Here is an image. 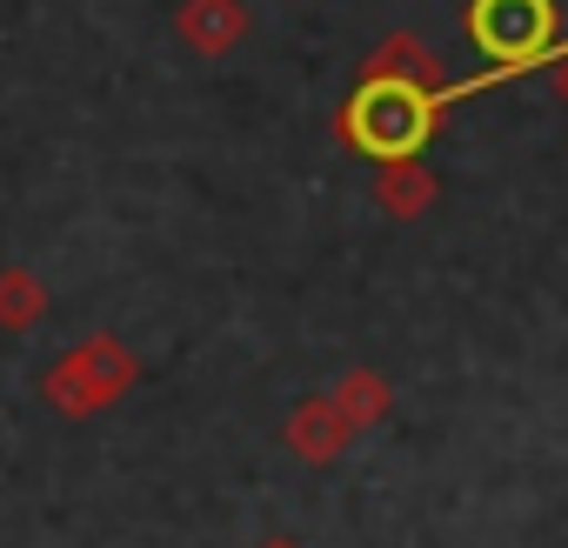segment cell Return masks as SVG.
Segmentation results:
<instances>
[{
	"label": "cell",
	"instance_id": "cell-9",
	"mask_svg": "<svg viewBox=\"0 0 568 548\" xmlns=\"http://www.w3.org/2000/svg\"><path fill=\"white\" fill-rule=\"evenodd\" d=\"M41 315H48V282L34 267H0V328L8 335H28V328H41Z\"/></svg>",
	"mask_w": 568,
	"mask_h": 548
},
{
	"label": "cell",
	"instance_id": "cell-7",
	"mask_svg": "<svg viewBox=\"0 0 568 548\" xmlns=\"http://www.w3.org/2000/svg\"><path fill=\"white\" fill-rule=\"evenodd\" d=\"M362 81H408V88L442 94V61H435L415 34H388V41L362 61Z\"/></svg>",
	"mask_w": 568,
	"mask_h": 548
},
{
	"label": "cell",
	"instance_id": "cell-1",
	"mask_svg": "<svg viewBox=\"0 0 568 548\" xmlns=\"http://www.w3.org/2000/svg\"><path fill=\"white\" fill-rule=\"evenodd\" d=\"M342 134L348 148L388 161V154H422V141L435 134V94L408 88V81H362L355 101L342 108Z\"/></svg>",
	"mask_w": 568,
	"mask_h": 548
},
{
	"label": "cell",
	"instance_id": "cell-10",
	"mask_svg": "<svg viewBox=\"0 0 568 548\" xmlns=\"http://www.w3.org/2000/svg\"><path fill=\"white\" fill-rule=\"evenodd\" d=\"M254 548H302V541H295V535H261Z\"/></svg>",
	"mask_w": 568,
	"mask_h": 548
},
{
	"label": "cell",
	"instance_id": "cell-8",
	"mask_svg": "<svg viewBox=\"0 0 568 548\" xmlns=\"http://www.w3.org/2000/svg\"><path fill=\"white\" fill-rule=\"evenodd\" d=\"M328 395L342 402V415H348L355 428H382V422L395 415V382H388L382 368H348Z\"/></svg>",
	"mask_w": 568,
	"mask_h": 548
},
{
	"label": "cell",
	"instance_id": "cell-5",
	"mask_svg": "<svg viewBox=\"0 0 568 548\" xmlns=\"http://www.w3.org/2000/svg\"><path fill=\"white\" fill-rule=\"evenodd\" d=\"M247 34H254L247 0H181L174 8V41L194 61H227Z\"/></svg>",
	"mask_w": 568,
	"mask_h": 548
},
{
	"label": "cell",
	"instance_id": "cell-2",
	"mask_svg": "<svg viewBox=\"0 0 568 548\" xmlns=\"http://www.w3.org/2000/svg\"><path fill=\"white\" fill-rule=\"evenodd\" d=\"M141 382V355L121 342V335H88V342H74L48 375H41V395H48V408L54 415H101V408H114L128 388Z\"/></svg>",
	"mask_w": 568,
	"mask_h": 548
},
{
	"label": "cell",
	"instance_id": "cell-6",
	"mask_svg": "<svg viewBox=\"0 0 568 548\" xmlns=\"http://www.w3.org/2000/svg\"><path fill=\"white\" fill-rule=\"evenodd\" d=\"M382 214L388 221H422L428 207H435V194H442V181L428 174V161L422 154H388L382 161Z\"/></svg>",
	"mask_w": 568,
	"mask_h": 548
},
{
	"label": "cell",
	"instance_id": "cell-4",
	"mask_svg": "<svg viewBox=\"0 0 568 548\" xmlns=\"http://www.w3.org/2000/svg\"><path fill=\"white\" fill-rule=\"evenodd\" d=\"M355 435H362V428L342 415L335 395H302V402L288 408V422H281V448H288L295 461H308V468H335Z\"/></svg>",
	"mask_w": 568,
	"mask_h": 548
},
{
	"label": "cell",
	"instance_id": "cell-3",
	"mask_svg": "<svg viewBox=\"0 0 568 548\" xmlns=\"http://www.w3.org/2000/svg\"><path fill=\"white\" fill-rule=\"evenodd\" d=\"M468 34L495 68H521L555 34V0H468Z\"/></svg>",
	"mask_w": 568,
	"mask_h": 548
}]
</instances>
